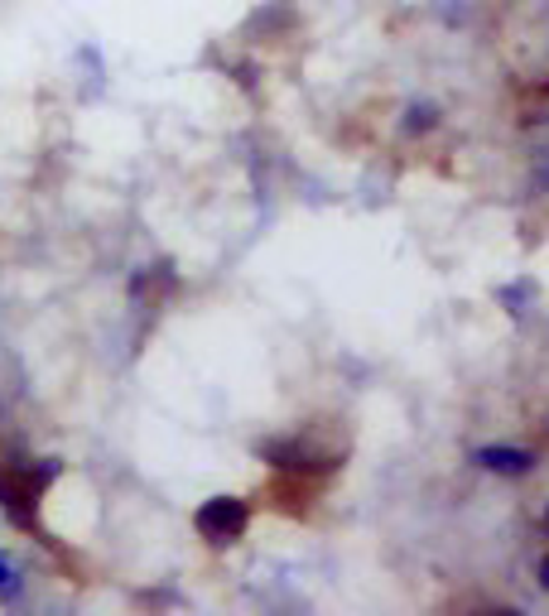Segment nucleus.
I'll return each mask as SVG.
<instances>
[{
    "label": "nucleus",
    "mask_w": 549,
    "mask_h": 616,
    "mask_svg": "<svg viewBox=\"0 0 549 616\" xmlns=\"http://www.w3.org/2000/svg\"><path fill=\"white\" fill-rule=\"evenodd\" d=\"M198 535L208 539V545H231V539L246 535V525H251V510H246V501H237V496H212V501L198 506Z\"/></svg>",
    "instance_id": "nucleus-1"
},
{
    "label": "nucleus",
    "mask_w": 549,
    "mask_h": 616,
    "mask_svg": "<svg viewBox=\"0 0 549 616\" xmlns=\"http://www.w3.org/2000/svg\"><path fill=\"white\" fill-rule=\"evenodd\" d=\"M472 463L487 467V473H501V477H526L535 467V453H526V448H477Z\"/></svg>",
    "instance_id": "nucleus-2"
},
{
    "label": "nucleus",
    "mask_w": 549,
    "mask_h": 616,
    "mask_svg": "<svg viewBox=\"0 0 549 616\" xmlns=\"http://www.w3.org/2000/svg\"><path fill=\"white\" fill-rule=\"evenodd\" d=\"M433 126H439V111H433L429 101H425V107H410V111H405V130H433Z\"/></svg>",
    "instance_id": "nucleus-3"
},
{
    "label": "nucleus",
    "mask_w": 549,
    "mask_h": 616,
    "mask_svg": "<svg viewBox=\"0 0 549 616\" xmlns=\"http://www.w3.org/2000/svg\"><path fill=\"white\" fill-rule=\"evenodd\" d=\"M540 588L549 593V554H545V559H540Z\"/></svg>",
    "instance_id": "nucleus-4"
},
{
    "label": "nucleus",
    "mask_w": 549,
    "mask_h": 616,
    "mask_svg": "<svg viewBox=\"0 0 549 616\" xmlns=\"http://www.w3.org/2000/svg\"><path fill=\"white\" fill-rule=\"evenodd\" d=\"M545 183H549V173H545Z\"/></svg>",
    "instance_id": "nucleus-5"
},
{
    "label": "nucleus",
    "mask_w": 549,
    "mask_h": 616,
    "mask_svg": "<svg viewBox=\"0 0 549 616\" xmlns=\"http://www.w3.org/2000/svg\"><path fill=\"white\" fill-rule=\"evenodd\" d=\"M545 520H549V510H545Z\"/></svg>",
    "instance_id": "nucleus-6"
}]
</instances>
